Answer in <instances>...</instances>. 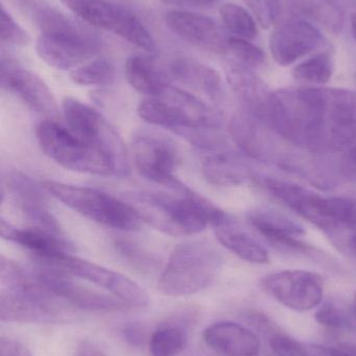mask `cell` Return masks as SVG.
Wrapping results in <instances>:
<instances>
[{"label":"cell","mask_w":356,"mask_h":356,"mask_svg":"<svg viewBox=\"0 0 356 356\" xmlns=\"http://www.w3.org/2000/svg\"><path fill=\"white\" fill-rule=\"evenodd\" d=\"M275 133L313 152H350L356 148V91L324 87L278 90Z\"/></svg>","instance_id":"1"},{"label":"cell","mask_w":356,"mask_h":356,"mask_svg":"<svg viewBox=\"0 0 356 356\" xmlns=\"http://www.w3.org/2000/svg\"><path fill=\"white\" fill-rule=\"evenodd\" d=\"M123 199L135 209L141 221L173 236H192L217 227L229 215L204 197L184 186L177 194L132 191Z\"/></svg>","instance_id":"2"},{"label":"cell","mask_w":356,"mask_h":356,"mask_svg":"<svg viewBox=\"0 0 356 356\" xmlns=\"http://www.w3.org/2000/svg\"><path fill=\"white\" fill-rule=\"evenodd\" d=\"M0 319L8 323L50 324L64 320L62 303L39 280L10 259L0 261Z\"/></svg>","instance_id":"3"},{"label":"cell","mask_w":356,"mask_h":356,"mask_svg":"<svg viewBox=\"0 0 356 356\" xmlns=\"http://www.w3.org/2000/svg\"><path fill=\"white\" fill-rule=\"evenodd\" d=\"M268 192L309 223L332 236V242L356 230V200L344 196L326 197L286 180H263Z\"/></svg>","instance_id":"4"},{"label":"cell","mask_w":356,"mask_h":356,"mask_svg":"<svg viewBox=\"0 0 356 356\" xmlns=\"http://www.w3.org/2000/svg\"><path fill=\"white\" fill-rule=\"evenodd\" d=\"M223 259L206 241H186L175 247L158 280L162 294L189 296L208 288L221 269Z\"/></svg>","instance_id":"5"},{"label":"cell","mask_w":356,"mask_h":356,"mask_svg":"<svg viewBox=\"0 0 356 356\" xmlns=\"http://www.w3.org/2000/svg\"><path fill=\"white\" fill-rule=\"evenodd\" d=\"M36 137L44 154L63 168L102 177L117 175L114 159L102 145L75 135L54 119L41 121Z\"/></svg>","instance_id":"6"},{"label":"cell","mask_w":356,"mask_h":356,"mask_svg":"<svg viewBox=\"0 0 356 356\" xmlns=\"http://www.w3.org/2000/svg\"><path fill=\"white\" fill-rule=\"evenodd\" d=\"M137 113L150 124L178 135L189 129L219 131L223 124L215 108L199 96L171 85L159 96L144 98L138 104Z\"/></svg>","instance_id":"7"},{"label":"cell","mask_w":356,"mask_h":356,"mask_svg":"<svg viewBox=\"0 0 356 356\" xmlns=\"http://www.w3.org/2000/svg\"><path fill=\"white\" fill-rule=\"evenodd\" d=\"M46 192L83 217L112 229L133 232L140 227L135 209L125 200L98 188L44 180Z\"/></svg>","instance_id":"8"},{"label":"cell","mask_w":356,"mask_h":356,"mask_svg":"<svg viewBox=\"0 0 356 356\" xmlns=\"http://www.w3.org/2000/svg\"><path fill=\"white\" fill-rule=\"evenodd\" d=\"M132 152L142 177L173 190L185 186L176 177L179 152L171 138L153 129H138L132 138Z\"/></svg>","instance_id":"9"},{"label":"cell","mask_w":356,"mask_h":356,"mask_svg":"<svg viewBox=\"0 0 356 356\" xmlns=\"http://www.w3.org/2000/svg\"><path fill=\"white\" fill-rule=\"evenodd\" d=\"M63 115L66 127L79 137L102 145L115 160L117 177L130 175L129 158L125 144L114 127L98 111L73 97L64 98Z\"/></svg>","instance_id":"10"},{"label":"cell","mask_w":356,"mask_h":356,"mask_svg":"<svg viewBox=\"0 0 356 356\" xmlns=\"http://www.w3.org/2000/svg\"><path fill=\"white\" fill-rule=\"evenodd\" d=\"M46 265L60 268L70 275L77 276L100 286L129 307L142 309L148 307L150 302L146 291L127 276L92 261L73 257L71 253L61 255Z\"/></svg>","instance_id":"11"},{"label":"cell","mask_w":356,"mask_h":356,"mask_svg":"<svg viewBox=\"0 0 356 356\" xmlns=\"http://www.w3.org/2000/svg\"><path fill=\"white\" fill-rule=\"evenodd\" d=\"M261 288L278 302L296 312H309L322 302L324 280L319 274L304 270H286L261 280Z\"/></svg>","instance_id":"12"},{"label":"cell","mask_w":356,"mask_h":356,"mask_svg":"<svg viewBox=\"0 0 356 356\" xmlns=\"http://www.w3.org/2000/svg\"><path fill=\"white\" fill-rule=\"evenodd\" d=\"M38 280L61 301L87 312H118L129 305L115 297L90 290L77 284L70 274L54 266L40 264L37 271L33 272Z\"/></svg>","instance_id":"13"},{"label":"cell","mask_w":356,"mask_h":356,"mask_svg":"<svg viewBox=\"0 0 356 356\" xmlns=\"http://www.w3.org/2000/svg\"><path fill=\"white\" fill-rule=\"evenodd\" d=\"M226 77L232 91L238 96L245 112L271 129L275 108V92L257 76L252 69L240 63H229Z\"/></svg>","instance_id":"14"},{"label":"cell","mask_w":356,"mask_h":356,"mask_svg":"<svg viewBox=\"0 0 356 356\" xmlns=\"http://www.w3.org/2000/svg\"><path fill=\"white\" fill-rule=\"evenodd\" d=\"M327 40L321 31L302 19H292L278 26L270 38V49L280 66H290L307 54L323 48Z\"/></svg>","instance_id":"15"},{"label":"cell","mask_w":356,"mask_h":356,"mask_svg":"<svg viewBox=\"0 0 356 356\" xmlns=\"http://www.w3.org/2000/svg\"><path fill=\"white\" fill-rule=\"evenodd\" d=\"M1 86L22 100L31 111L56 120L59 108L49 88L35 73L2 58Z\"/></svg>","instance_id":"16"},{"label":"cell","mask_w":356,"mask_h":356,"mask_svg":"<svg viewBox=\"0 0 356 356\" xmlns=\"http://www.w3.org/2000/svg\"><path fill=\"white\" fill-rule=\"evenodd\" d=\"M36 49L40 58L50 67L70 70L98 56L102 44L92 33L82 37L41 35Z\"/></svg>","instance_id":"17"},{"label":"cell","mask_w":356,"mask_h":356,"mask_svg":"<svg viewBox=\"0 0 356 356\" xmlns=\"http://www.w3.org/2000/svg\"><path fill=\"white\" fill-rule=\"evenodd\" d=\"M8 193L25 218L31 223V227L47 230L65 236L56 218L48 207L41 188L27 175L14 171L4 178Z\"/></svg>","instance_id":"18"},{"label":"cell","mask_w":356,"mask_h":356,"mask_svg":"<svg viewBox=\"0 0 356 356\" xmlns=\"http://www.w3.org/2000/svg\"><path fill=\"white\" fill-rule=\"evenodd\" d=\"M169 29L183 40L215 54H228L230 37L212 18L187 10L165 14Z\"/></svg>","instance_id":"19"},{"label":"cell","mask_w":356,"mask_h":356,"mask_svg":"<svg viewBox=\"0 0 356 356\" xmlns=\"http://www.w3.org/2000/svg\"><path fill=\"white\" fill-rule=\"evenodd\" d=\"M248 220L253 228L278 250L315 254V249L302 241L305 234L302 226L286 216L270 209H255L248 213Z\"/></svg>","instance_id":"20"},{"label":"cell","mask_w":356,"mask_h":356,"mask_svg":"<svg viewBox=\"0 0 356 356\" xmlns=\"http://www.w3.org/2000/svg\"><path fill=\"white\" fill-rule=\"evenodd\" d=\"M0 234L4 240L26 249L39 263H50L61 255L75 251L65 236L36 227L18 228L3 218L0 221Z\"/></svg>","instance_id":"21"},{"label":"cell","mask_w":356,"mask_h":356,"mask_svg":"<svg viewBox=\"0 0 356 356\" xmlns=\"http://www.w3.org/2000/svg\"><path fill=\"white\" fill-rule=\"evenodd\" d=\"M202 173L207 181L219 186H236L252 177V169L245 159L228 147L226 142L200 152Z\"/></svg>","instance_id":"22"},{"label":"cell","mask_w":356,"mask_h":356,"mask_svg":"<svg viewBox=\"0 0 356 356\" xmlns=\"http://www.w3.org/2000/svg\"><path fill=\"white\" fill-rule=\"evenodd\" d=\"M88 24L111 31L121 39L129 33L136 16L131 10L108 0H61Z\"/></svg>","instance_id":"23"},{"label":"cell","mask_w":356,"mask_h":356,"mask_svg":"<svg viewBox=\"0 0 356 356\" xmlns=\"http://www.w3.org/2000/svg\"><path fill=\"white\" fill-rule=\"evenodd\" d=\"M203 338L210 348L226 356H257L261 350L258 336L234 322H217L208 326Z\"/></svg>","instance_id":"24"},{"label":"cell","mask_w":356,"mask_h":356,"mask_svg":"<svg viewBox=\"0 0 356 356\" xmlns=\"http://www.w3.org/2000/svg\"><path fill=\"white\" fill-rule=\"evenodd\" d=\"M263 127L265 125L242 111L236 113L230 120L229 133L242 154L253 160L269 162L275 154L274 144Z\"/></svg>","instance_id":"25"},{"label":"cell","mask_w":356,"mask_h":356,"mask_svg":"<svg viewBox=\"0 0 356 356\" xmlns=\"http://www.w3.org/2000/svg\"><path fill=\"white\" fill-rule=\"evenodd\" d=\"M171 74L176 81L202 94L217 104L223 100L224 88L221 75L215 69L188 58H180L171 65Z\"/></svg>","instance_id":"26"},{"label":"cell","mask_w":356,"mask_h":356,"mask_svg":"<svg viewBox=\"0 0 356 356\" xmlns=\"http://www.w3.org/2000/svg\"><path fill=\"white\" fill-rule=\"evenodd\" d=\"M219 242L232 253L251 264L265 265L270 261L269 251L256 238L234 224L231 218L215 227Z\"/></svg>","instance_id":"27"},{"label":"cell","mask_w":356,"mask_h":356,"mask_svg":"<svg viewBox=\"0 0 356 356\" xmlns=\"http://www.w3.org/2000/svg\"><path fill=\"white\" fill-rule=\"evenodd\" d=\"M286 8L319 23L330 33H341L344 27V10L336 0H286Z\"/></svg>","instance_id":"28"},{"label":"cell","mask_w":356,"mask_h":356,"mask_svg":"<svg viewBox=\"0 0 356 356\" xmlns=\"http://www.w3.org/2000/svg\"><path fill=\"white\" fill-rule=\"evenodd\" d=\"M125 77L130 85L146 97L159 96L169 87V79L150 60L141 56H132L125 64Z\"/></svg>","instance_id":"29"},{"label":"cell","mask_w":356,"mask_h":356,"mask_svg":"<svg viewBox=\"0 0 356 356\" xmlns=\"http://www.w3.org/2000/svg\"><path fill=\"white\" fill-rule=\"evenodd\" d=\"M334 56L330 51L318 52L303 60L293 69L296 81L309 85L322 86L327 83L334 74Z\"/></svg>","instance_id":"30"},{"label":"cell","mask_w":356,"mask_h":356,"mask_svg":"<svg viewBox=\"0 0 356 356\" xmlns=\"http://www.w3.org/2000/svg\"><path fill=\"white\" fill-rule=\"evenodd\" d=\"M187 330L179 323H167L155 330L150 338L152 356H176L187 344Z\"/></svg>","instance_id":"31"},{"label":"cell","mask_w":356,"mask_h":356,"mask_svg":"<svg viewBox=\"0 0 356 356\" xmlns=\"http://www.w3.org/2000/svg\"><path fill=\"white\" fill-rule=\"evenodd\" d=\"M33 21L42 35L81 37L91 33V31L83 29L75 21L52 8H37L33 13Z\"/></svg>","instance_id":"32"},{"label":"cell","mask_w":356,"mask_h":356,"mask_svg":"<svg viewBox=\"0 0 356 356\" xmlns=\"http://www.w3.org/2000/svg\"><path fill=\"white\" fill-rule=\"evenodd\" d=\"M70 79L85 87L111 85L115 79V66L108 58H98L71 71Z\"/></svg>","instance_id":"33"},{"label":"cell","mask_w":356,"mask_h":356,"mask_svg":"<svg viewBox=\"0 0 356 356\" xmlns=\"http://www.w3.org/2000/svg\"><path fill=\"white\" fill-rule=\"evenodd\" d=\"M224 26L238 38L252 40L258 35L256 22L248 10L235 3H226L219 10Z\"/></svg>","instance_id":"34"},{"label":"cell","mask_w":356,"mask_h":356,"mask_svg":"<svg viewBox=\"0 0 356 356\" xmlns=\"http://www.w3.org/2000/svg\"><path fill=\"white\" fill-rule=\"evenodd\" d=\"M114 246L117 253L135 269L141 272H152L156 269L158 264L156 259L136 243L121 238L115 241Z\"/></svg>","instance_id":"35"},{"label":"cell","mask_w":356,"mask_h":356,"mask_svg":"<svg viewBox=\"0 0 356 356\" xmlns=\"http://www.w3.org/2000/svg\"><path fill=\"white\" fill-rule=\"evenodd\" d=\"M228 54L234 56L235 62L251 69L261 66L265 60V54L261 48L242 38L230 37Z\"/></svg>","instance_id":"36"},{"label":"cell","mask_w":356,"mask_h":356,"mask_svg":"<svg viewBox=\"0 0 356 356\" xmlns=\"http://www.w3.org/2000/svg\"><path fill=\"white\" fill-rule=\"evenodd\" d=\"M315 318L320 325L330 330H353L350 309L346 311L332 303H327L320 307L316 313Z\"/></svg>","instance_id":"37"},{"label":"cell","mask_w":356,"mask_h":356,"mask_svg":"<svg viewBox=\"0 0 356 356\" xmlns=\"http://www.w3.org/2000/svg\"><path fill=\"white\" fill-rule=\"evenodd\" d=\"M270 347L277 356H311V345L284 334H274L270 339Z\"/></svg>","instance_id":"38"},{"label":"cell","mask_w":356,"mask_h":356,"mask_svg":"<svg viewBox=\"0 0 356 356\" xmlns=\"http://www.w3.org/2000/svg\"><path fill=\"white\" fill-rule=\"evenodd\" d=\"M1 41L10 45L24 46L31 41L26 31L22 29L13 17L1 6Z\"/></svg>","instance_id":"39"},{"label":"cell","mask_w":356,"mask_h":356,"mask_svg":"<svg viewBox=\"0 0 356 356\" xmlns=\"http://www.w3.org/2000/svg\"><path fill=\"white\" fill-rule=\"evenodd\" d=\"M121 334L127 344L137 348L144 347L148 341L150 342V340H148V330L140 323L127 324L123 326Z\"/></svg>","instance_id":"40"},{"label":"cell","mask_w":356,"mask_h":356,"mask_svg":"<svg viewBox=\"0 0 356 356\" xmlns=\"http://www.w3.org/2000/svg\"><path fill=\"white\" fill-rule=\"evenodd\" d=\"M0 356H31L29 349L17 339L1 337Z\"/></svg>","instance_id":"41"},{"label":"cell","mask_w":356,"mask_h":356,"mask_svg":"<svg viewBox=\"0 0 356 356\" xmlns=\"http://www.w3.org/2000/svg\"><path fill=\"white\" fill-rule=\"evenodd\" d=\"M311 356H356V347L339 345L336 347L311 345Z\"/></svg>","instance_id":"42"},{"label":"cell","mask_w":356,"mask_h":356,"mask_svg":"<svg viewBox=\"0 0 356 356\" xmlns=\"http://www.w3.org/2000/svg\"><path fill=\"white\" fill-rule=\"evenodd\" d=\"M245 2L256 16L257 20L263 29H268L272 24L265 0H245Z\"/></svg>","instance_id":"43"},{"label":"cell","mask_w":356,"mask_h":356,"mask_svg":"<svg viewBox=\"0 0 356 356\" xmlns=\"http://www.w3.org/2000/svg\"><path fill=\"white\" fill-rule=\"evenodd\" d=\"M269 10L270 19L272 24H278L284 16V8L286 6V0H265Z\"/></svg>","instance_id":"44"},{"label":"cell","mask_w":356,"mask_h":356,"mask_svg":"<svg viewBox=\"0 0 356 356\" xmlns=\"http://www.w3.org/2000/svg\"><path fill=\"white\" fill-rule=\"evenodd\" d=\"M334 244L338 245L343 252L347 253L356 259V230L343 236L340 240L334 242Z\"/></svg>","instance_id":"45"},{"label":"cell","mask_w":356,"mask_h":356,"mask_svg":"<svg viewBox=\"0 0 356 356\" xmlns=\"http://www.w3.org/2000/svg\"><path fill=\"white\" fill-rule=\"evenodd\" d=\"M169 6H181V8H206L212 6L219 0H160Z\"/></svg>","instance_id":"46"},{"label":"cell","mask_w":356,"mask_h":356,"mask_svg":"<svg viewBox=\"0 0 356 356\" xmlns=\"http://www.w3.org/2000/svg\"><path fill=\"white\" fill-rule=\"evenodd\" d=\"M342 170L344 175L356 181V148L345 154Z\"/></svg>","instance_id":"47"},{"label":"cell","mask_w":356,"mask_h":356,"mask_svg":"<svg viewBox=\"0 0 356 356\" xmlns=\"http://www.w3.org/2000/svg\"><path fill=\"white\" fill-rule=\"evenodd\" d=\"M351 319H353V330L356 332V292L350 307Z\"/></svg>","instance_id":"48"},{"label":"cell","mask_w":356,"mask_h":356,"mask_svg":"<svg viewBox=\"0 0 356 356\" xmlns=\"http://www.w3.org/2000/svg\"><path fill=\"white\" fill-rule=\"evenodd\" d=\"M350 23L351 31H353V38L356 40V12L351 15Z\"/></svg>","instance_id":"49"}]
</instances>
